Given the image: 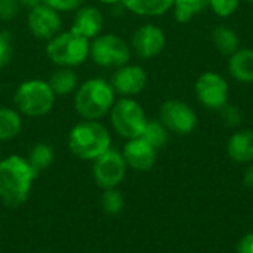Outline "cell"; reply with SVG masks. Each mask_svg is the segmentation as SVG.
<instances>
[{"mask_svg":"<svg viewBox=\"0 0 253 253\" xmlns=\"http://www.w3.org/2000/svg\"><path fill=\"white\" fill-rule=\"evenodd\" d=\"M92 61L105 68H120L130 61L129 44L116 34H101L93 39L89 47Z\"/></svg>","mask_w":253,"mask_h":253,"instance_id":"52a82bcc","label":"cell"},{"mask_svg":"<svg viewBox=\"0 0 253 253\" xmlns=\"http://www.w3.org/2000/svg\"><path fill=\"white\" fill-rule=\"evenodd\" d=\"M47 83L50 84L55 96H67L77 87V74L71 68L59 67V70L50 76Z\"/></svg>","mask_w":253,"mask_h":253,"instance_id":"ffe728a7","label":"cell"},{"mask_svg":"<svg viewBox=\"0 0 253 253\" xmlns=\"http://www.w3.org/2000/svg\"><path fill=\"white\" fill-rule=\"evenodd\" d=\"M246 1H249V3H253V0H246Z\"/></svg>","mask_w":253,"mask_h":253,"instance_id":"e575fe53","label":"cell"},{"mask_svg":"<svg viewBox=\"0 0 253 253\" xmlns=\"http://www.w3.org/2000/svg\"><path fill=\"white\" fill-rule=\"evenodd\" d=\"M237 253H253V233L243 236L237 243Z\"/></svg>","mask_w":253,"mask_h":253,"instance_id":"4dcf8cb0","label":"cell"},{"mask_svg":"<svg viewBox=\"0 0 253 253\" xmlns=\"http://www.w3.org/2000/svg\"><path fill=\"white\" fill-rule=\"evenodd\" d=\"M141 138L147 141L153 148L159 150L166 145L169 139V130L160 120H148L141 133Z\"/></svg>","mask_w":253,"mask_h":253,"instance_id":"cb8c5ba5","label":"cell"},{"mask_svg":"<svg viewBox=\"0 0 253 253\" xmlns=\"http://www.w3.org/2000/svg\"><path fill=\"white\" fill-rule=\"evenodd\" d=\"M228 73L240 83H253V49L240 47L228 59Z\"/></svg>","mask_w":253,"mask_h":253,"instance_id":"e0dca14e","label":"cell"},{"mask_svg":"<svg viewBox=\"0 0 253 253\" xmlns=\"http://www.w3.org/2000/svg\"><path fill=\"white\" fill-rule=\"evenodd\" d=\"M93 162V178L101 188H117V185L122 184L127 165L120 151L110 148Z\"/></svg>","mask_w":253,"mask_h":253,"instance_id":"30bf717a","label":"cell"},{"mask_svg":"<svg viewBox=\"0 0 253 253\" xmlns=\"http://www.w3.org/2000/svg\"><path fill=\"white\" fill-rule=\"evenodd\" d=\"M228 157L240 165L253 162V130L243 129L234 132L227 142Z\"/></svg>","mask_w":253,"mask_h":253,"instance_id":"2e32d148","label":"cell"},{"mask_svg":"<svg viewBox=\"0 0 253 253\" xmlns=\"http://www.w3.org/2000/svg\"><path fill=\"white\" fill-rule=\"evenodd\" d=\"M243 182L248 188H253V165H251L246 169V172L243 175Z\"/></svg>","mask_w":253,"mask_h":253,"instance_id":"1f68e13d","label":"cell"},{"mask_svg":"<svg viewBox=\"0 0 253 253\" xmlns=\"http://www.w3.org/2000/svg\"><path fill=\"white\" fill-rule=\"evenodd\" d=\"M84 0H42L43 4L58 10V12H67V10H74L79 9L83 4Z\"/></svg>","mask_w":253,"mask_h":253,"instance_id":"f546056e","label":"cell"},{"mask_svg":"<svg viewBox=\"0 0 253 253\" xmlns=\"http://www.w3.org/2000/svg\"><path fill=\"white\" fill-rule=\"evenodd\" d=\"M242 0H209V7L219 18L233 16L240 7Z\"/></svg>","mask_w":253,"mask_h":253,"instance_id":"484cf974","label":"cell"},{"mask_svg":"<svg viewBox=\"0 0 253 253\" xmlns=\"http://www.w3.org/2000/svg\"><path fill=\"white\" fill-rule=\"evenodd\" d=\"M27 25L30 33L36 39L49 42L56 34H59V30L62 27V19L58 10L42 3L30 9L27 16Z\"/></svg>","mask_w":253,"mask_h":253,"instance_id":"8fae6325","label":"cell"},{"mask_svg":"<svg viewBox=\"0 0 253 253\" xmlns=\"http://www.w3.org/2000/svg\"><path fill=\"white\" fill-rule=\"evenodd\" d=\"M122 154L126 165L138 172H148L154 166L157 159V150L153 148L141 136L127 139Z\"/></svg>","mask_w":253,"mask_h":253,"instance_id":"5bb4252c","label":"cell"},{"mask_svg":"<svg viewBox=\"0 0 253 253\" xmlns=\"http://www.w3.org/2000/svg\"><path fill=\"white\" fill-rule=\"evenodd\" d=\"M13 101L19 113L28 117H43L52 110L55 93L46 80L31 79L18 86Z\"/></svg>","mask_w":253,"mask_h":253,"instance_id":"5b68a950","label":"cell"},{"mask_svg":"<svg viewBox=\"0 0 253 253\" xmlns=\"http://www.w3.org/2000/svg\"><path fill=\"white\" fill-rule=\"evenodd\" d=\"M19 0H0V21L9 22L19 13Z\"/></svg>","mask_w":253,"mask_h":253,"instance_id":"83f0119b","label":"cell"},{"mask_svg":"<svg viewBox=\"0 0 253 253\" xmlns=\"http://www.w3.org/2000/svg\"><path fill=\"white\" fill-rule=\"evenodd\" d=\"M194 92L197 101L208 110L219 111L224 105L228 104L230 99V84L224 76L215 71L202 73L196 83Z\"/></svg>","mask_w":253,"mask_h":253,"instance_id":"ba28073f","label":"cell"},{"mask_svg":"<svg viewBox=\"0 0 253 253\" xmlns=\"http://www.w3.org/2000/svg\"><path fill=\"white\" fill-rule=\"evenodd\" d=\"M89 47L90 42L86 37L79 36L70 30L56 34L47 42L46 55L55 65L73 68L86 61L89 56Z\"/></svg>","mask_w":253,"mask_h":253,"instance_id":"277c9868","label":"cell"},{"mask_svg":"<svg viewBox=\"0 0 253 253\" xmlns=\"http://www.w3.org/2000/svg\"><path fill=\"white\" fill-rule=\"evenodd\" d=\"M212 42L215 49L225 56H231L240 49V37L237 31L227 25H218L213 28Z\"/></svg>","mask_w":253,"mask_h":253,"instance_id":"d6986e66","label":"cell"},{"mask_svg":"<svg viewBox=\"0 0 253 253\" xmlns=\"http://www.w3.org/2000/svg\"><path fill=\"white\" fill-rule=\"evenodd\" d=\"M22 130V119L12 108H0V141H9Z\"/></svg>","mask_w":253,"mask_h":253,"instance_id":"44dd1931","label":"cell"},{"mask_svg":"<svg viewBox=\"0 0 253 253\" xmlns=\"http://www.w3.org/2000/svg\"><path fill=\"white\" fill-rule=\"evenodd\" d=\"M101 206L105 213L108 215H117L123 211L125 208V199L123 194L117 188H110L104 190L102 199H101Z\"/></svg>","mask_w":253,"mask_h":253,"instance_id":"d4e9b609","label":"cell"},{"mask_svg":"<svg viewBox=\"0 0 253 253\" xmlns=\"http://www.w3.org/2000/svg\"><path fill=\"white\" fill-rule=\"evenodd\" d=\"M219 113H221V119L227 127H237L243 122V116H242V111L239 110V107H236L230 102L227 105H224L219 110Z\"/></svg>","mask_w":253,"mask_h":253,"instance_id":"4316f807","label":"cell"},{"mask_svg":"<svg viewBox=\"0 0 253 253\" xmlns=\"http://www.w3.org/2000/svg\"><path fill=\"white\" fill-rule=\"evenodd\" d=\"M206 7H209V0H173L172 6L175 19L181 24L190 22Z\"/></svg>","mask_w":253,"mask_h":253,"instance_id":"7402d4cb","label":"cell"},{"mask_svg":"<svg viewBox=\"0 0 253 253\" xmlns=\"http://www.w3.org/2000/svg\"><path fill=\"white\" fill-rule=\"evenodd\" d=\"M28 163L31 165V168L39 173L42 170H46L47 168L52 166L53 160H55V151L49 144H37L30 150L28 154Z\"/></svg>","mask_w":253,"mask_h":253,"instance_id":"603a6c76","label":"cell"},{"mask_svg":"<svg viewBox=\"0 0 253 253\" xmlns=\"http://www.w3.org/2000/svg\"><path fill=\"white\" fill-rule=\"evenodd\" d=\"M19 4L27 7V9H33L39 4H42V0H19Z\"/></svg>","mask_w":253,"mask_h":253,"instance_id":"d6a6232c","label":"cell"},{"mask_svg":"<svg viewBox=\"0 0 253 253\" xmlns=\"http://www.w3.org/2000/svg\"><path fill=\"white\" fill-rule=\"evenodd\" d=\"M160 122L169 132L176 135H190L196 130L199 117L197 113L184 101L168 99L160 105Z\"/></svg>","mask_w":253,"mask_h":253,"instance_id":"9c48e42d","label":"cell"},{"mask_svg":"<svg viewBox=\"0 0 253 253\" xmlns=\"http://www.w3.org/2000/svg\"><path fill=\"white\" fill-rule=\"evenodd\" d=\"M37 172L27 159L12 154L0 162V202L7 208H19L31 193Z\"/></svg>","mask_w":253,"mask_h":253,"instance_id":"6da1fadb","label":"cell"},{"mask_svg":"<svg viewBox=\"0 0 253 253\" xmlns=\"http://www.w3.org/2000/svg\"><path fill=\"white\" fill-rule=\"evenodd\" d=\"M110 117L114 130L126 139L139 138L148 122L141 104L127 96H122L114 102L110 111Z\"/></svg>","mask_w":253,"mask_h":253,"instance_id":"8992f818","label":"cell"},{"mask_svg":"<svg viewBox=\"0 0 253 253\" xmlns=\"http://www.w3.org/2000/svg\"><path fill=\"white\" fill-rule=\"evenodd\" d=\"M12 55H13V49H12L10 34L0 31V68L6 67L10 62Z\"/></svg>","mask_w":253,"mask_h":253,"instance_id":"f1b7e54d","label":"cell"},{"mask_svg":"<svg viewBox=\"0 0 253 253\" xmlns=\"http://www.w3.org/2000/svg\"><path fill=\"white\" fill-rule=\"evenodd\" d=\"M98 1L105 3V4H116V3H119V1H122V0H98Z\"/></svg>","mask_w":253,"mask_h":253,"instance_id":"836d02e7","label":"cell"},{"mask_svg":"<svg viewBox=\"0 0 253 253\" xmlns=\"http://www.w3.org/2000/svg\"><path fill=\"white\" fill-rule=\"evenodd\" d=\"M147 83H148V76L145 70L136 64H126L117 68V71L111 79V86L114 92L127 98L141 93L145 89Z\"/></svg>","mask_w":253,"mask_h":253,"instance_id":"4fadbf2b","label":"cell"},{"mask_svg":"<svg viewBox=\"0 0 253 253\" xmlns=\"http://www.w3.org/2000/svg\"><path fill=\"white\" fill-rule=\"evenodd\" d=\"M166 46L165 31L154 24H145L139 27L132 36V49L142 59L156 58L163 52Z\"/></svg>","mask_w":253,"mask_h":253,"instance_id":"7c38bea8","label":"cell"},{"mask_svg":"<svg viewBox=\"0 0 253 253\" xmlns=\"http://www.w3.org/2000/svg\"><path fill=\"white\" fill-rule=\"evenodd\" d=\"M116 102V92L107 80H86L74 96V108L84 120H99L111 111Z\"/></svg>","mask_w":253,"mask_h":253,"instance_id":"7a4b0ae2","label":"cell"},{"mask_svg":"<svg viewBox=\"0 0 253 253\" xmlns=\"http://www.w3.org/2000/svg\"><path fill=\"white\" fill-rule=\"evenodd\" d=\"M102 25H104L102 13L93 6H84V7L77 9L71 31L90 40V39H95L96 36H99Z\"/></svg>","mask_w":253,"mask_h":253,"instance_id":"9a60e30c","label":"cell"},{"mask_svg":"<svg viewBox=\"0 0 253 253\" xmlns=\"http://www.w3.org/2000/svg\"><path fill=\"white\" fill-rule=\"evenodd\" d=\"M68 148L82 160H95L111 148V136L98 120H83L71 129Z\"/></svg>","mask_w":253,"mask_h":253,"instance_id":"3957f363","label":"cell"},{"mask_svg":"<svg viewBox=\"0 0 253 253\" xmlns=\"http://www.w3.org/2000/svg\"><path fill=\"white\" fill-rule=\"evenodd\" d=\"M40 253H52V252H40Z\"/></svg>","mask_w":253,"mask_h":253,"instance_id":"d590c367","label":"cell"},{"mask_svg":"<svg viewBox=\"0 0 253 253\" xmlns=\"http://www.w3.org/2000/svg\"><path fill=\"white\" fill-rule=\"evenodd\" d=\"M125 7L139 16H162L173 6V0H122Z\"/></svg>","mask_w":253,"mask_h":253,"instance_id":"ac0fdd59","label":"cell"}]
</instances>
